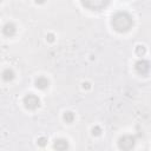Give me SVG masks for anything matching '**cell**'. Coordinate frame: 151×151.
I'll use <instances>...</instances> for the list:
<instances>
[{
    "label": "cell",
    "mask_w": 151,
    "mask_h": 151,
    "mask_svg": "<svg viewBox=\"0 0 151 151\" xmlns=\"http://www.w3.org/2000/svg\"><path fill=\"white\" fill-rule=\"evenodd\" d=\"M145 47L144 46H142V45H139V46H137L136 47V53L139 55V57H143L144 54H145Z\"/></svg>",
    "instance_id": "obj_11"
},
{
    "label": "cell",
    "mask_w": 151,
    "mask_h": 151,
    "mask_svg": "<svg viewBox=\"0 0 151 151\" xmlns=\"http://www.w3.org/2000/svg\"><path fill=\"white\" fill-rule=\"evenodd\" d=\"M47 40L48 41H53V34H48L47 35Z\"/></svg>",
    "instance_id": "obj_14"
},
{
    "label": "cell",
    "mask_w": 151,
    "mask_h": 151,
    "mask_svg": "<svg viewBox=\"0 0 151 151\" xmlns=\"http://www.w3.org/2000/svg\"><path fill=\"white\" fill-rule=\"evenodd\" d=\"M46 143H47V139H46L45 137H40V138L38 139V144H39L40 146H45Z\"/></svg>",
    "instance_id": "obj_12"
},
{
    "label": "cell",
    "mask_w": 151,
    "mask_h": 151,
    "mask_svg": "<svg viewBox=\"0 0 151 151\" xmlns=\"http://www.w3.org/2000/svg\"><path fill=\"white\" fill-rule=\"evenodd\" d=\"M48 84H50V83H48L47 78H45V77H39V78L35 79V86H37L38 88H40V90L47 88Z\"/></svg>",
    "instance_id": "obj_8"
},
{
    "label": "cell",
    "mask_w": 151,
    "mask_h": 151,
    "mask_svg": "<svg viewBox=\"0 0 151 151\" xmlns=\"http://www.w3.org/2000/svg\"><path fill=\"white\" fill-rule=\"evenodd\" d=\"M15 31H17V28H15L14 24H12V22H7V24L4 26V28H2V33H4L5 35H7V37L14 35Z\"/></svg>",
    "instance_id": "obj_7"
},
{
    "label": "cell",
    "mask_w": 151,
    "mask_h": 151,
    "mask_svg": "<svg viewBox=\"0 0 151 151\" xmlns=\"http://www.w3.org/2000/svg\"><path fill=\"white\" fill-rule=\"evenodd\" d=\"M85 7H88L90 9H100V8H103V7H105L107 4H109V1H83L81 2Z\"/></svg>",
    "instance_id": "obj_5"
},
{
    "label": "cell",
    "mask_w": 151,
    "mask_h": 151,
    "mask_svg": "<svg viewBox=\"0 0 151 151\" xmlns=\"http://www.w3.org/2000/svg\"><path fill=\"white\" fill-rule=\"evenodd\" d=\"M134 143H136V139L133 136H130V134H125L123 137L119 138L118 140V146L122 151H131L134 146Z\"/></svg>",
    "instance_id": "obj_2"
},
{
    "label": "cell",
    "mask_w": 151,
    "mask_h": 151,
    "mask_svg": "<svg viewBox=\"0 0 151 151\" xmlns=\"http://www.w3.org/2000/svg\"><path fill=\"white\" fill-rule=\"evenodd\" d=\"M14 78V72H13V70H11V68H5L4 71H2V79L5 80V81H9V80H12Z\"/></svg>",
    "instance_id": "obj_9"
},
{
    "label": "cell",
    "mask_w": 151,
    "mask_h": 151,
    "mask_svg": "<svg viewBox=\"0 0 151 151\" xmlns=\"http://www.w3.org/2000/svg\"><path fill=\"white\" fill-rule=\"evenodd\" d=\"M100 132H101V130H100V127H99V126H96V127H93V130H92V133H93V134H96V136H99V134H100Z\"/></svg>",
    "instance_id": "obj_13"
},
{
    "label": "cell",
    "mask_w": 151,
    "mask_h": 151,
    "mask_svg": "<svg viewBox=\"0 0 151 151\" xmlns=\"http://www.w3.org/2000/svg\"><path fill=\"white\" fill-rule=\"evenodd\" d=\"M24 105L28 110H35L37 107H39L40 100H39V98L35 94L29 93V94L25 96V98H24Z\"/></svg>",
    "instance_id": "obj_3"
},
{
    "label": "cell",
    "mask_w": 151,
    "mask_h": 151,
    "mask_svg": "<svg viewBox=\"0 0 151 151\" xmlns=\"http://www.w3.org/2000/svg\"><path fill=\"white\" fill-rule=\"evenodd\" d=\"M53 147L57 151H66L68 149V142L64 138H58L53 143Z\"/></svg>",
    "instance_id": "obj_6"
},
{
    "label": "cell",
    "mask_w": 151,
    "mask_h": 151,
    "mask_svg": "<svg viewBox=\"0 0 151 151\" xmlns=\"http://www.w3.org/2000/svg\"><path fill=\"white\" fill-rule=\"evenodd\" d=\"M84 88H90V84L88 83H85L84 84Z\"/></svg>",
    "instance_id": "obj_15"
},
{
    "label": "cell",
    "mask_w": 151,
    "mask_h": 151,
    "mask_svg": "<svg viewBox=\"0 0 151 151\" xmlns=\"http://www.w3.org/2000/svg\"><path fill=\"white\" fill-rule=\"evenodd\" d=\"M73 119H74V114H73L72 112L67 111V112L64 113V120H65L66 123H72Z\"/></svg>",
    "instance_id": "obj_10"
},
{
    "label": "cell",
    "mask_w": 151,
    "mask_h": 151,
    "mask_svg": "<svg viewBox=\"0 0 151 151\" xmlns=\"http://www.w3.org/2000/svg\"><path fill=\"white\" fill-rule=\"evenodd\" d=\"M134 68H136L137 73H139L142 76H146L150 71V63L147 60H144V59L138 60L134 65Z\"/></svg>",
    "instance_id": "obj_4"
},
{
    "label": "cell",
    "mask_w": 151,
    "mask_h": 151,
    "mask_svg": "<svg viewBox=\"0 0 151 151\" xmlns=\"http://www.w3.org/2000/svg\"><path fill=\"white\" fill-rule=\"evenodd\" d=\"M111 24H112V27L117 32L124 33V32H127L132 27L133 19L127 12H118L112 17Z\"/></svg>",
    "instance_id": "obj_1"
}]
</instances>
